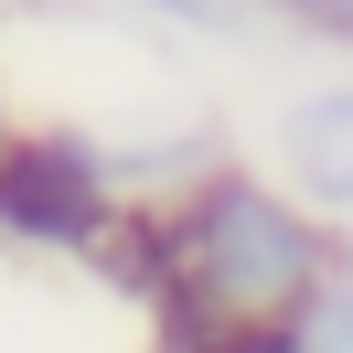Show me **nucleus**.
<instances>
[{
  "instance_id": "f03ea898",
  "label": "nucleus",
  "mask_w": 353,
  "mask_h": 353,
  "mask_svg": "<svg viewBox=\"0 0 353 353\" xmlns=\"http://www.w3.org/2000/svg\"><path fill=\"white\" fill-rule=\"evenodd\" d=\"M97 214H108V193H97L86 150L75 139H22V150L0 161V225H22V236H97Z\"/></svg>"
},
{
  "instance_id": "f257e3e1",
  "label": "nucleus",
  "mask_w": 353,
  "mask_h": 353,
  "mask_svg": "<svg viewBox=\"0 0 353 353\" xmlns=\"http://www.w3.org/2000/svg\"><path fill=\"white\" fill-rule=\"evenodd\" d=\"M203 289H214L225 310H279V300H310V279H321V246H310L300 214H279L268 193H246V182H214L203 193Z\"/></svg>"
},
{
  "instance_id": "7ed1b4c3",
  "label": "nucleus",
  "mask_w": 353,
  "mask_h": 353,
  "mask_svg": "<svg viewBox=\"0 0 353 353\" xmlns=\"http://www.w3.org/2000/svg\"><path fill=\"white\" fill-rule=\"evenodd\" d=\"M289 161L321 203H353V97H310L289 118Z\"/></svg>"
}]
</instances>
